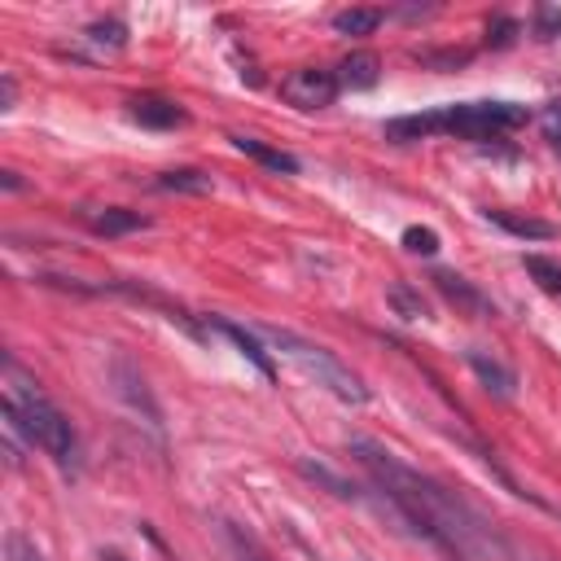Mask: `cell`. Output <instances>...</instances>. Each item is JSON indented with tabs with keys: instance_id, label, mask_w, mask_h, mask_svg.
<instances>
[{
	"instance_id": "2e32d148",
	"label": "cell",
	"mask_w": 561,
	"mask_h": 561,
	"mask_svg": "<svg viewBox=\"0 0 561 561\" xmlns=\"http://www.w3.org/2000/svg\"><path fill=\"white\" fill-rule=\"evenodd\" d=\"M381 26V9H337L333 31L337 35H373Z\"/></svg>"
},
{
	"instance_id": "7a4b0ae2",
	"label": "cell",
	"mask_w": 561,
	"mask_h": 561,
	"mask_svg": "<svg viewBox=\"0 0 561 561\" xmlns=\"http://www.w3.org/2000/svg\"><path fill=\"white\" fill-rule=\"evenodd\" d=\"M4 381H9V394H4V408H0V412H9V416L22 425V434H26L31 447L48 451L61 469H70V465H75V451H79V438H75V425L66 421V412H61V408L39 390V381L26 377L13 359L4 364Z\"/></svg>"
},
{
	"instance_id": "603a6c76",
	"label": "cell",
	"mask_w": 561,
	"mask_h": 561,
	"mask_svg": "<svg viewBox=\"0 0 561 561\" xmlns=\"http://www.w3.org/2000/svg\"><path fill=\"white\" fill-rule=\"evenodd\" d=\"M535 26H539V39H557V35H561V13L543 4V9L535 13Z\"/></svg>"
},
{
	"instance_id": "8992f818",
	"label": "cell",
	"mask_w": 561,
	"mask_h": 561,
	"mask_svg": "<svg viewBox=\"0 0 561 561\" xmlns=\"http://www.w3.org/2000/svg\"><path fill=\"white\" fill-rule=\"evenodd\" d=\"M110 390L118 394V399H127V408L136 412V416H145V425H153V430H162V416H158V403H153V394H149V386H145V377H140V368L127 359V355H118L114 364H110Z\"/></svg>"
},
{
	"instance_id": "484cf974",
	"label": "cell",
	"mask_w": 561,
	"mask_h": 561,
	"mask_svg": "<svg viewBox=\"0 0 561 561\" xmlns=\"http://www.w3.org/2000/svg\"><path fill=\"white\" fill-rule=\"evenodd\" d=\"M13 96H18L13 75H4V79H0V110H13Z\"/></svg>"
},
{
	"instance_id": "ba28073f",
	"label": "cell",
	"mask_w": 561,
	"mask_h": 561,
	"mask_svg": "<svg viewBox=\"0 0 561 561\" xmlns=\"http://www.w3.org/2000/svg\"><path fill=\"white\" fill-rule=\"evenodd\" d=\"M210 329H215V333H224V337H228V342H232V346H237V351H241V355H245L263 377H276V364H272V355H267V346H263V337H259L254 329H241L237 320H224V316H215V320H210Z\"/></svg>"
},
{
	"instance_id": "d4e9b609",
	"label": "cell",
	"mask_w": 561,
	"mask_h": 561,
	"mask_svg": "<svg viewBox=\"0 0 561 561\" xmlns=\"http://www.w3.org/2000/svg\"><path fill=\"white\" fill-rule=\"evenodd\" d=\"M543 127H548V136H552V145H557V140H561V101L543 110Z\"/></svg>"
},
{
	"instance_id": "44dd1931",
	"label": "cell",
	"mask_w": 561,
	"mask_h": 561,
	"mask_svg": "<svg viewBox=\"0 0 561 561\" xmlns=\"http://www.w3.org/2000/svg\"><path fill=\"white\" fill-rule=\"evenodd\" d=\"M4 557H9V561H48L22 530H9V535H4Z\"/></svg>"
},
{
	"instance_id": "e0dca14e",
	"label": "cell",
	"mask_w": 561,
	"mask_h": 561,
	"mask_svg": "<svg viewBox=\"0 0 561 561\" xmlns=\"http://www.w3.org/2000/svg\"><path fill=\"white\" fill-rule=\"evenodd\" d=\"M224 543H228L232 561H272V557L259 548V539H254L245 526H237V522H224Z\"/></svg>"
},
{
	"instance_id": "8fae6325",
	"label": "cell",
	"mask_w": 561,
	"mask_h": 561,
	"mask_svg": "<svg viewBox=\"0 0 561 561\" xmlns=\"http://www.w3.org/2000/svg\"><path fill=\"white\" fill-rule=\"evenodd\" d=\"M465 359H469V368L478 373V381H482L491 394H500V399H508V394H513V386H517V373H513L508 364H500L495 355H486V351H478V346H473Z\"/></svg>"
},
{
	"instance_id": "ac0fdd59",
	"label": "cell",
	"mask_w": 561,
	"mask_h": 561,
	"mask_svg": "<svg viewBox=\"0 0 561 561\" xmlns=\"http://www.w3.org/2000/svg\"><path fill=\"white\" fill-rule=\"evenodd\" d=\"M526 272H530V280H535L543 294L561 298V263H557V259H548V254H526Z\"/></svg>"
},
{
	"instance_id": "9c48e42d",
	"label": "cell",
	"mask_w": 561,
	"mask_h": 561,
	"mask_svg": "<svg viewBox=\"0 0 561 561\" xmlns=\"http://www.w3.org/2000/svg\"><path fill=\"white\" fill-rule=\"evenodd\" d=\"M377 79H381V57L368 53V48H355V53H346V57L337 61V83L351 88V92H364V88H373Z\"/></svg>"
},
{
	"instance_id": "d6986e66",
	"label": "cell",
	"mask_w": 561,
	"mask_h": 561,
	"mask_svg": "<svg viewBox=\"0 0 561 561\" xmlns=\"http://www.w3.org/2000/svg\"><path fill=\"white\" fill-rule=\"evenodd\" d=\"M83 39L96 44V48H123L127 44V26L118 18H96V22H88Z\"/></svg>"
},
{
	"instance_id": "4316f807",
	"label": "cell",
	"mask_w": 561,
	"mask_h": 561,
	"mask_svg": "<svg viewBox=\"0 0 561 561\" xmlns=\"http://www.w3.org/2000/svg\"><path fill=\"white\" fill-rule=\"evenodd\" d=\"M557 149H561V140H557Z\"/></svg>"
},
{
	"instance_id": "5bb4252c",
	"label": "cell",
	"mask_w": 561,
	"mask_h": 561,
	"mask_svg": "<svg viewBox=\"0 0 561 561\" xmlns=\"http://www.w3.org/2000/svg\"><path fill=\"white\" fill-rule=\"evenodd\" d=\"M153 188H162V193H210V175L193 171V167H175V171H162L153 180Z\"/></svg>"
},
{
	"instance_id": "7402d4cb",
	"label": "cell",
	"mask_w": 561,
	"mask_h": 561,
	"mask_svg": "<svg viewBox=\"0 0 561 561\" xmlns=\"http://www.w3.org/2000/svg\"><path fill=\"white\" fill-rule=\"evenodd\" d=\"M403 250H412V254H434L438 250V232L434 228H403Z\"/></svg>"
},
{
	"instance_id": "ffe728a7",
	"label": "cell",
	"mask_w": 561,
	"mask_h": 561,
	"mask_svg": "<svg viewBox=\"0 0 561 561\" xmlns=\"http://www.w3.org/2000/svg\"><path fill=\"white\" fill-rule=\"evenodd\" d=\"M390 302H394V311H399L403 320H425V316H430L425 298H421L412 285H390Z\"/></svg>"
},
{
	"instance_id": "7c38bea8",
	"label": "cell",
	"mask_w": 561,
	"mask_h": 561,
	"mask_svg": "<svg viewBox=\"0 0 561 561\" xmlns=\"http://www.w3.org/2000/svg\"><path fill=\"white\" fill-rule=\"evenodd\" d=\"M88 224H92V232H101V237H123V232L149 228V215L127 210V206H101V210H88Z\"/></svg>"
},
{
	"instance_id": "30bf717a",
	"label": "cell",
	"mask_w": 561,
	"mask_h": 561,
	"mask_svg": "<svg viewBox=\"0 0 561 561\" xmlns=\"http://www.w3.org/2000/svg\"><path fill=\"white\" fill-rule=\"evenodd\" d=\"M127 114L136 123H145V127H180L184 123V105L171 101V96H136L127 105Z\"/></svg>"
},
{
	"instance_id": "4fadbf2b",
	"label": "cell",
	"mask_w": 561,
	"mask_h": 561,
	"mask_svg": "<svg viewBox=\"0 0 561 561\" xmlns=\"http://www.w3.org/2000/svg\"><path fill=\"white\" fill-rule=\"evenodd\" d=\"M228 140H232V149L250 153V158H254V162H263L267 171H280V175H298V158H294V153H285V149H276V145L259 140V136H228Z\"/></svg>"
},
{
	"instance_id": "52a82bcc",
	"label": "cell",
	"mask_w": 561,
	"mask_h": 561,
	"mask_svg": "<svg viewBox=\"0 0 561 561\" xmlns=\"http://www.w3.org/2000/svg\"><path fill=\"white\" fill-rule=\"evenodd\" d=\"M430 280H434V289H438L447 302H456L465 316H473V320L495 316V302H491L473 280H465V276H456V272H434Z\"/></svg>"
},
{
	"instance_id": "277c9868",
	"label": "cell",
	"mask_w": 561,
	"mask_h": 561,
	"mask_svg": "<svg viewBox=\"0 0 561 561\" xmlns=\"http://www.w3.org/2000/svg\"><path fill=\"white\" fill-rule=\"evenodd\" d=\"M276 355H285L289 364H298V373L302 377H311L316 386H324L333 399H342V403H368V386L329 351V346H320V342H311V337H302V333H294V329H276V324H259L254 329Z\"/></svg>"
},
{
	"instance_id": "3957f363",
	"label": "cell",
	"mask_w": 561,
	"mask_h": 561,
	"mask_svg": "<svg viewBox=\"0 0 561 561\" xmlns=\"http://www.w3.org/2000/svg\"><path fill=\"white\" fill-rule=\"evenodd\" d=\"M526 123V105L513 101H465V105H447L434 114H408V118H390L386 136L390 140H425L434 131L447 136H465V140H491L504 136L513 127Z\"/></svg>"
},
{
	"instance_id": "6da1fadb",
	"label": "cell",
	"mask_w": 561,
	"mask_h": 561,
	"mask_svg": "<svg viewBox=\"0 0 561 561\" xmlns=\"http://www.w3.org/2000/svg\"><path fill=\"white\" fill-rule=\"evenodd\" d=\"M346 447L377 478V486L386 495V508L403 526H412L425 543H434V548H443L451 557H473V548L486 539V530H482V522L469 513V504L456 491H447L443 482L408 469L399 456H390L373 438H351Z\"/></svg>"
},
{
	"instance_id": "5b68a950",
	"label": "cell",
	"mask_w": 561,
	"mask_h": 561,
	"mask_svg": "<svg viewBox=\"0 0 561 561\" xmlns=\"http://www.w3.org/2000/svg\"><path fill=\"white\" fill-rule=\"evenodd\" d=\"M337 88H342L337 83V70H324V66H298V70H289L280 79V96L289 105H298V110H324V105H333Z\"/></svg>"
},
{
	"instance_id": "cb8c5ba5",
	"label": "cell",
	"mask_w": 561,
	"mask_h": 561,
	"mask_svg": "<svg viewBox=\"0 0 561 561\" xmlns=\"http://www.w3.org/2000/svg\"><path fill=\"white\" fill-rule=\"evenodd\" d=\"M517 35V22L513 18H495L491 26H486V44H508Z\"/></svg>"
},
{
	"instance_id": "9a60e30c",
	"label": "cell",
	"mask_w": 561,
	"mask_h": 561,
	"mask_svg": "<svg viewBox=\"0 0 561 561\" xmlns=\"http://www.w3.org/2000/svg\"><path fill=\"white\" fill-rule=\"evenodd\" d=\"M486 219H491V224H500V228H504V232H513V237H535V241L557 237V228H552V224H543V219H522V215H508V210H486Z\"/></svg>"
}]
</instances>
